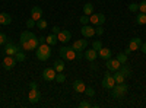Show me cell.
<instances>
[{
  "mask_svg": "<svg viewBox=\"0 0 146 108\" xmlns=\"http://www.w3.org/2000/svg\"><path fill=\"white\" fill-rule=\"evenodd\" d=\"M35 56H36V58H38V60H41V62H47V60L51 57V48H50V45H48L47 42L40 44L38 48H36V51H35Z\"/></svg>",
  "mask_w": 146,
  "mask_h": 108,
  "instance_id": "2",
  "label": "cell"
},
{
  "mask_svg": "<svg viewBox=\"0 0 146 108\" xmlns=\"http://www.w3.org/2000/svg\"><path fill=\"white\" fill-rule=\"evenodd\" d=\"M139 10L143 12V13H146V0H143L142 3H139Z\"/></svg>",
  "mask_w": 146,
  "mask_h": 108,
  "instance_id": "37",
  "label": "cell"
},
{
  "mask_svg": "<svg viewBox=\"0 0 146 108\" xmlns=\"http://www.w3.org/2000/svg\"><path fill=\"white\" fill-rule=\"evenodd\" d=\"M45 42L48 44V45H56L57 42H58V38H57V34H50L48 37L45 38Z\"/></svg>",
  "mask_w": 146,
  "mask_h": 108,
  "instance_id": "21",
  "label": "cell"
},
{
  "mask_svg": "<svg viewBox=\"0 0 146 108\" xmlns=\"http://www.w3.org/2000/svg\"><path fill=\"white\" fill-rule=\"evenodd\" d=\"M140 45H142V40H140L139 37L131 38V40H130V44H129V47H130V50H131V51L139 50V48H140Z\"/></svg>",
  "mask_w": 146,
  "mask_h": 108,
  "instance_id": "16",
  "label": "cell"
},
{
  "mask_svg": "<svg viewBox=\"0 0 146 108\" xmlns=\"http://www.w3.org/2000/svg\"><path fill=\"white\" fill-rule=\"evenodd\" d=\"M25 57H27V56H25V53H23V51H21V50H19V51L15 54V58H16V62H18V63L23 62V60H25Z\"/></svg>",
  "mask_w": 146,
  "mask_h": 108,
  "instance_id": "28",
  "label": "cell"
},
{
  "mask_svg": "<svg viewBox=\"0 0 146 108\" xmlns=\"http://www.w3.org/2000/svg\"><path fill=\"white\" fill-rule=\"evenodd\" d=\"M136 22L139 23V25H146V13L140 12V13L136 16Z\"/></svg>",
  "mask_w": 146,
  "mask_h": 108,
  "instance_id": "27",
  "label": "cell"
},
{
  "mask_svg": "<svg viewBox=\"0 0 146 108\" xmlns=\"http://www.w3.org/2000/svg\"><path fill=\"white\" fill-rule=\"evenodd\" d=\"M130 53H131V50H130V47H127V48L124 50V54H127V56H129Z\"/></svg>",
  "mask_w": 146,
  "mask_h": 108,
  "instance_id": "46",
  "label": "cell"
},
{
  "mask_svg": "<svg viewBox=\"0 0 146 108\" xmlns=\"http://www.w3.org/2000/svg\"><path fill=\"white\" fill-rule=\"evenodd\" d=\"M28 99H29L32 104L38 102V101L41 99V93H40L38 88H35V89H29V93H28Z\"/></svg>",
  "mask_w": 146,
  "mask_h": 108,
  "instance_id": "11",
  "label": "cell"
},
{
  "mask_svg": "<svg viewBox=\"0 0 146 108\" xmlns=\"http://www.w3.org/2000/svg\"><path fill=\"white\" fill-rule=\"evenodd\" d=\"M98 56L101 57V58H104V60H108V58H111V50L110 48H102L98 51Z\"/></svg>",
  "mask_w": 146,
  "mask_h": 108,
  "instance_id": "19",
  "label": "cell"
},
{
  "mask_svg": "<svg viewBox=\"0 0 146 108\" xmlns=\"http://www.w3.org/2000/svg\"><path fill=\"white\" fill-rule=\"evenodd\" d=\"M73 50L75 51H85L86 50V47H88V41L86 40H78L73 42Z\"/></svg>",
  "mask_w": 146,
  "mask_h": 108,
  "instance_id": "12",
  "label": "cell"
},
{
  "mask_svg": "<svg viewBox=\"0 0 146 108\" xmlns=\"http://www.w3.org/2000/svg\"><path fill=\"white\" fill-rule=\"evenodd\" d=\"M19 50H21V44H19V45H15L13 42H6L5 53H6L7 56H15Z\"/></svg>",
  "mask_w": 146,
  "mask_h": 108,
  "instance_id": "7",
  "label": "cell"
},
{
  "mask_svg": "<svg viewBox=\"0 0 146 108\" xmlns=\"http://www.w3.org/2000/svg\"><path fill=\"white\" fill-rule=\"evenodd\" d=\"M79 107H80V108H89V107H91V104H89L88 101H82V102L79 104Z\"/></svg>",
  "mask_w": 146,
  "mask_h": 108,
  "instance_id": "39",
  "label": "cell"
},
{
  "mask_svg": "<svg viewBox=\"0 0 146 108\" xmlns=\"http://www.w3.org/2000/svg\"><path fill=\"white\" fill-rule=\"evenodd\" d=\"M12 22V16L9 13H0V25H9Z\"/></svg>",
  "mask_w": 146,
  "mask_h": 108,
  "instance_id": "20",
  "label": "cell"
},
{
  "mask_svg": "<svg viewBox=\"0 0 146 108\" xmlns=\"http://www.w3.org/2000/svg\"><path fill=\"white\" fill-rule=\"evenodd\" d=\"M92 48H94V50H96V51H100V50L102 48L101 41H94V42H92Z\"/></svg>",
  "mask_w": 146,
  "mask_h": 108,
  "instance_id": "32",
  "label": "cell"
},
{
  "mask_svg": "<svg viewBox=\"0 0 146 108\" xmlns=\"http://www.w3.org/2000/svg\"><path fill=\"white\" fill-rule=\"evenodd\" d=\"M85 83L82 82V80H75L73 82V91L75 92H78V93H80V92H85Z\"/></svg>",
  "mask_w": 146,
  "mask_h": 108,
  "instance_id": "18",
  "label": "cell"
},
{
  "mask_svg": "<svg viewBox=\"0 0 146 108\" xmlns=\"http://www.w3.org/2000/svg\"><path fill=\"white\" fill-rule=\"evenodd\" d=\"M117 60H118L121 64H124V63L127 62V54H124V53H118V54H117Z\"/></svg>",
  "mask_w": 146,
  "mask_h": 108,
  "instance_id": "30",
  "label": "cell"
},
{
  "mask_svg": "<svg viewBox=\"0 0 146 108\" xmlns=\"http://www.w3.org/2000/svg\"><path fill=\"white\" fill-rule=\"evenodd\" d=\"M38 45H40V42H38V38H36V35L34 34L32 37L28 40V41H25V42H22L21 44V47L25 51H32V50H36L38 48Z\"/></svg>",
  "mask_w": 146,
  "mask_h": 108,
  "instance_id": "4",
  "label": "cell"
},
{
  "mask_svg": "<svg viewBox=\"0 0 146 108\" xmlns=\"http://www.w3.org/2000/svg\"><path fill=\"white\" fill-rule=\"evenodd\" d=\"M85 93H86L88 97H94V95H95V91H94L91 86H86V88H85Z\"/></svg>",
  "mask_w": 146,
  "mask_h": 108,
  "instance_id": "33",
  "label": "cell"
},
{
  "mask_svg": "<svg viewBox=\"0 0 146 108\" xmlns=\"http://www.w3.org/2000/svg\"><path fill=\"white\" fill-rule=\"evenodd\" d=\"M140 50H142V51H143V53L146 54V42H143V44L140 45Z\"/></svg>",
  "mask_w": 146,
  "mask_h": 108,
  "instance_id": "44",
  "label": "cell"
},
{
  "mask_svg": "<svg viewBox=\"0 0 146 108\" xmlns=\"http://www.w3.org/2000/svg\"><path fill=\"white\" fill-rule=\"evenodd\" d=\"M35 25H36V22H35V21H34L32 18L27 19V27H28V28H34Z\"/></svg>",
  "mask_w": 146,
  "mask_h": 108,
  "instance_id": "34",
  "label": "cell"
},
{
  "mask_svg": "<svg viewBox=\"0 0 146 108\" xmlns=\"http://www.w3.org/2000/svg\"><path fill=\"white\" fill-rule=\"evenodd\" d=\"M57 38H58V41H62V42H69L72 40V32L67 31V29H63V31H60L57 34Z\"/></svg>",
  "mask_w": 146,
  "mask_h": 108,
  "instance_id": "13",
  "label": "cell"
},
{
  "mask_svg": "<svg viewBox=\"0 0 146 108\" xmlns=\"http://www.w3.org/2000/svg\"><path fill=\"white\" fill-rule=\"evenodd\" d=\"M54 80H56V82H58V83H63V82L66 80V76L62 73V72H60V73H57V75H56V79H54Z\"/></svg>",
  "mask_w": 146,
  "mask_h": 108,
  "instance_id": "31",
  "label": "cell"
},
{
  "mask_svg": "<svg viewBox=\"0 0 146 108\" xmlns=\"http://www.w3.org/2000/svg\"><path fill=\"white\" fill-rule=\"evenodd\" d=\"M32 32H29V31H23L22 34H21V38H19V44H22V42H25V41H28L31 37H32Z\"/></svg>",
  "mask_w": 146,
  "mask_h": 108,
  "instance_id": "24",
  "label": "cell"
},
{
  "mask_svg": "<svg viewBox=\"0 0 146 108\" xmlns=\"http://www.w3.org/2000/svg\"><path fill=\"white\" fill-rule=\"evenodd\" d=\"M82 35H83V38H92L94 35H95V28L89 27V25H83L82 29H80Z\"/></svg>",
  "mask_w": 146,
  "mask_h": 108,
  "instance_id": "14",
  "label": "cell"
},
{
  "mask_svg": "<svg viewBox=\"0 0 146 108\" xmlns=\"http://www.w3.org/2000/svg\"><path fill=\"white\" fill-rule=\"evenodd\" d=\"M83 13L88 15V16H91V15L94 13V5H92V3H85V5H83Z\"/></svg>",
  "mask_w": 146,
  "mask_h": 108,
  "instance_id": "25",
  "label": "cell"
},
{
  "mask_svg": "<svg viewBox=\"0 0 146 108\" xmlns=\"http://www.w3.org/2000/svg\"><path fill=\"white\" fill-rule=\"evenodd\" d=\"M114 85H115L114 78H113L111 75H108V72H107L105 76H104V79H102V88H105V89H113Z\"/></svg>",
  "mask_w": 146,
  "mask_h": 108,
  "instance_id": "6",
  "label": "cell"
},
{
  "mask_svg": "<svg viewBox=\"0 0 146 108\" xmlns=\"http://www.w3.org/2000/svg\"><path fill=\"white\" fill-rule=\"evenodd\" d=\"M113 78H114V80H115V83H123L124 80H126V78H124V75L121 73L120 70H115L114 72V75H113Z\"/></svg>",
  "mask_w": 146,
  "mask_h": 108,
  "instance_id": "23",
  "label": "cell"
},
{
  "mask_svg": "<svg viewBox=\"0 0 146 108\" xmlns=\"http://www.w3.org/2000/svg\"><path fill=\"white\" fill-rule=\"evenodd\" d=\"M31 18L36 22V21H40L41 18H42V9L40 7V6H34L32 9H31Z\"/></svg>",
  "mask_w": 146,
  "mask_h": 108,
  "instance_id": "15",
  "label": "cell"
},
{
  "mask_svg": "<svg viewBox=\"0 0 146 108\" xmlns=\"http://www.w3.org/2000/svg\"><path fill=\"white\" fill-rule=\"evenodd\" d=\"M6 41H7V37H6L5 34H2V32H0V45L6 44Z\"/></svg>",
  "mask_w": 146,
  "mask_h": 108,
  "instance_id": "38",
  "label": "cell"
},
{
  "mask_svg": "<svg viewBox=\"0 0 146 108\" xmlns=\"http://www.w3.org/2000/svg\"><path fill=\"white\" fill-rule=\"evenodd\" d=\"M129 91V85L127 83H115L114 88L111 89V97L114 99H121V98H124L126 97V93Z\"/></svg>",
  "mask_w": 146,
  "mask_h": 108,
  "instance_id": "1",
  "label": "cell"
},
{
  "mask_svg": "<svg viewBox=\"0 0 146 108\" xmlns=\"http://www.w3.org/2000/svg\"><path fill=\"white\" fill-rule=\"evenodd\" d=\"M56 75H57V72L54 67H47L42 70V79L47 80V82H51L56 79Z\"/></svg>",
  "mask_w": 146,
  "mask_h": 108,
  "instance_id": "5",
  "label": "cell"
},
{
  "mask_svg": "<svg viewBox=\"0 0 146 108\" xmlns=\"http://www.w3.org/2000/svg\"><path fill=\"white\" fill-rule=\"evenodd\" d=\"M54 69H56L57 73L63 72V70H64V63L62 62V60H56V62H54Z\"/></svg>",
  "mask_w": 146,
  "mask_h": 108,
  "instance_id": "26",
  "label": "cell"
},
{
  "mask_svg": "<svg viewBox=\"0 0 146 108\" xmlns=\"http://www.w3.org/2000/svg\"><path fill=\"white\" fill-rule=\"evenodd\" d=\"M95 34H98V35H102V34H104V28H102L101 25H98V28L95 29Z\"/></svg>",
  "mask_w": 146,
  "mask_h": 108,
  "instance_id": "40",
  "label": "cell"
},
{
  "mask_svg": "<svg viewBox=\"0 0 146 108\" xmlns=\"http://www.w3.org/2000/svg\"><path fill=\"white\" fill-rule=\"evenodd\" d=\"M0 27H2V25H0Z\"/></svg>",
  "mask_w": 146,
  "mask_h": 108,
  "instance_id": "47",
  "label": "cell"
},
{
  "mask_svg": "<svg viewBox=\"0 0 146 108\" xmlns=\"http://www.w3.org/2000/svg\"><path fill=\"white\" fill-rule=\"evenodd\" d=\"M89 22H92L94 25H102L105 22V16L104 13H92L89 16Z\"/></svg>",
  "mask_w": 146,
  "mask_h": 108,
  "instance_id": "9",
  "label": "cell"
},
{
  "mask_svg": "<svg viewBox=\"0 0 146 108\" xmlns=\"http://www.w3.org/2000/svg\"><path fill=\"white\" fill-rule=\"evenodd\" d=\"M96 54H98V51L94 50V48H91V50H85V58H86L88 62H91V63L96 60Z\"/></svg>",
  "mask_w": 146,
  "mask_h": 108,
  "instance_id": "17",
  "label": "cell"
},
{
  "mask_svg": "<svg viewBox=\"0 0 146 108\" xmlns=\"http://www.w3.org/2000/svg\"><path fill=\"white\" fill-rule=\"evenodd\" d=\"M16 63H18V62H16L15 56H6V57L3 58V67H5L6 70H10V69H13Z\"/></svg>",
  "mask_w": 146,
  "mask_h": 108,
  "instance_id": "8",
  "label": "cell"
},
{
  "mask_svg": "<svg viewBox=\"0 0 146 108\" xmlns=\"http://www.w3.org/2000/svg\"><path fill=\"white\" fill-rule=\"evenodd\" d=\"M38 42H40V44H44V42H45V38H44V37H38Z\"/></svg>",
  "mask_w": 146,
  "mask_h": 108,
  "instance_id": "45",
  "label": "cell"
},
{
  "mask_svg": "<svg viewBox=\"0 0 146 108\" xmlns=\"http://www.w3.org/2000/svg\"><path fill=\"white\" fill-rule=\"evenodd\" d=\"M36 86H38V85H36L35 82H31V83H29V89H35Z\"/></svg>",
  "mask_w": 146,
  "mask_h": 108,
  "instance_id": "43",
  "label": "cell"
},
{
  "mask_svg": "<svg viewBox=\"0 0 146 108\" xmlns=\"http://www.w3.org/2000/svg\"><path fill=\"white\" fill-rule=\"evenodd\" d=\"M82 57H83V51H76V60H79Z\"/></svg>",
  "mask_w": 146,
  "mask_h": 108,
  "instance_id": "41",
  "label": "cell"
},
{
  "mask_svg": "<svg viewBox=\"0 0 146 108\" xmlns=\"http://www.w3.org/2000/svg\"><path fill=\"white\" fill-rule=\"evenodd\" d=\"M129 10H130V12L139 10V5H137V3H130V5H129Z\"/></svg>",
  "mask_w": 146,
  "mask_h": 108,
  "instance_id": "35",
  "label": "cell"
},
{
  "mask_svg": "<svg viewBox=\"0 0 146 108\" xmlns=\"http://www.w3.org/2000/svg\"><path fill=\"white\" fill-rule=\"evenodd\" d=\"M105 66H107V69H108L110 72H115V70L120 69L121 63L118 62L117 58H108V60H107V63H105Z\"/></svg>",
  "mask_w": 146,
  "mask_h": 108,
  "instance_id": "10",
  "label": "cell"
},
{
  "mask_svg": "<svg viewBox=\"0 0 146 108\" xmlns=\"http://www.w3.org/2000/svg\"><path fill=\"white\" fill-rule=\"evenodd\" d=\"M51 32H53V34H58V32H60V28H58V27H53Z\"/></svg>",
  "mask_w": 146,
  "mask_h": 108,
  "instance_id": "42",
  "label": "cell"
},
{
  "mask_svg": "<svg viewBox=\"0 0 146 108\" xmlns=\"http://www.w3.org/2000/svg\"><path fill=\"white\" fill-rule=\"evenodd\" d=\"M118 70H120L123 75H124V78H130V76H131V69H130L126 63H124V64H121Z\"/></svg>",
  "mask_w": 146,
  "mask_h": 108,
  "instance_id": "22",
  "label": "cell"
},
{
  "mask_svg": "<svg viewBox=\"0 0 146 108\" xmlns=\"http://www.w3.org/2000/svg\"><path fill=\"white\" fill-rule=\"evenodd\" d=\"M36 28L38 29H45L47 28V21L45 19H40V21H36Z\"/></svg>",
  "mask_w": 146,
  "mask_h": 108,
  "instance_id": "29",
  "label": "cell"
},
{
  "mask_svg": "<svg viewBox=\"0 0 146 108\" xmlns=\"http://www.w3.org/2000/svg\"><path fill=\"white\" fill-rule=\"evenodd\" d=\"M88 22H89V16L83 13V16H80V23H82V25H86Z\"/></svg>",
  "mask_w": 146,
  "mask_h": 108,
  "instance_id": "36",
  "label": "cell"
},
{
  "mask_svg": "<svg viewBox=\"0 0 146 108\" xmlns=\"http://www.w3.org/2000/svg\"><path fill=\"white\" fill-rule=\"evenodd\" d=\"M58 53H60V57L67 60V62L76 60V51L73 50V47H62V48L58 50Z\"/></svg>",
  "mask_w": 146,
  "mask_h": 108,
  "instance_id": "3",
  "label": "cell"
}]
</instances>
